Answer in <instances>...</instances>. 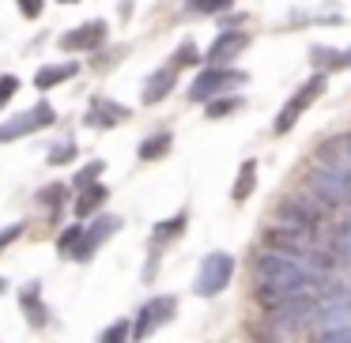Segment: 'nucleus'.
<instances>
[{
	"label": "nucleus",
	"mask_w": 351,
	"mask_h": 343,
	"mask_svg": "<svg viewBox=\"0 0 351 343\" xmlns=\"http://www.w3.org/2000/svg\"><path fill=\"white\" fill-rule=\"evenodd\" d=\"M306 185H310V192L321 204L351 207V170L348 166H317L306 174Z\"/></svg>",
	"instance_id": "1"
},
{
	"label": "nucleus",
	"mask_w": 351,
	"mask_h": 343,
	"mask_svg": "<svg viewBox=\"0 0 351 343\" xmlns=\"http://www.w3.org/2000/svg\"><path fill=\"white\" fill-rule=\"evenodd\" d=\"M245 72L238 68H204L197 79L189 84V99L193 102H215V99H227V91L245 84Z\"/></svg>",
	"instance_id": "2"
},
{
	"label": "nucleus",
	"mask_w": 351,
	"mask_h": 343,
	"mask_svg": "<svg viewBox=\"0 0 351 343\" xmlns=\"http://www.w3.org/2000/svg\"><path fill=\"white\" fill-rule=\"evenodd\" d=\"M325 87H328V79L321 76V72H313L310 79H306L302 87H298L295 94H291L287 102H283V110H280V117H276V132H291L298 125V117L306 114V110L313 106V102L321 99V94H325Z\"/></svg>",
	"instance_id": "3"
},
{
	"label": "nucleus",
	"mask_w": 351,
	"mask_h": 343,
	"mask_svg": "<svg viewBox=\"0 0 351 343\" xmlns=\"http://www.w3.org/2000/svg\"><path fill=\"white\" fill-rule=\"evenodd\" d=\"M276 219L280 227H295V230H317L325 223V204L310 196H283L276 204Z\"/></svg>",
	"instance_id": "4"
},
{
	"label": "nucleus",
	"mask_w": 351,
	"mask_h": 343,
	"mask_svg": "<svg viewBox=\"0 0 351 343\" xmlns=\"http://www.w3.org/2000/svg\"><path fill=\"white\" fill-rule=\"evenodd\" d=\"M230 275H234V257L230 253H208L200 260V272H197V294L200 298H215L219 290H227Z\"/></svg>",
	"instance_id": "5"
},
{
	"label": "nucleus",
	"mask_w": 351,
	"mask_h": 343,
	"mask_svg": "<svg viewBox=\"0 0 351 343\" xmlns=\"http://www.w3.org/2000/svg\"><path fill=\"white\" fill-rule=\"evenodd\" d=\"M57 114L53 106H46V102H38V106L23 110V114H16L12 121L0 125V144H8V140H19V136H31V132L46 129V125H53Z\"/></svg>",
	"instance_id": "6"
},
{
	"label": "nucleus",
	"mask_w": 351,
	"mask_h": 343,
	"mask_svg": "<svg viewBox=\"0 0 351 343\" xmlns=\"http://www.w3.org/2000/svg\"><path fill=\"white\" fill-rule=\"evenodd\" d=\"M178 313V298L162 294V298H152V302L144 305V309L136 313V325H132V335L136 340H147V335L155 332V328H162L170 317Z\"/></svg>",
	"instance_id": "7"
},
{
	"label": "nucleus",
	"mask_w": 351,
	"mask_h": 343,
	"mask_svg": "<svg viewBox=\"0 0 351 343\" xmlns=\"http://www.w3.org/2000/svg\"><path fill=\"white\" fill-rule=\"evenodd\" d=\"M245 49H250V34H245V31H223V34H215L212 49H208L204 57H208L212 68H230V61L242 57Z\"/></svg>",
	"instance_id": "8"
},
{
	"label": "nucleus",
	"mask_w": 351,
	"mask_h": 343,
	"mask_svg": "<svg viewBox=\"0 0 351 343\" xmlns=\"http://www.w3.org/2000/svg\"><path fill=\"white\" fill-rule=\"evenodd\" d=\"M117 230H121V219H117V215H99L91 227H84V238H80V245H76L72 257H76V260H91L95 249H99L102 242H110Z\"/></svg>",
	"instance_id": "9"
},
{
	"label": "nucleus",
	"mask_w": 351,
	"mask_h": 343,
	"mask_svg": "<svg viewBox=\"0 0 351 343\" xmlns=\"http://www.w3.org/2000/svg\"><path fill=\"white\" fill-rule=\"evenodd\" d=\"M102 42H106V23H102V19H87L84 27H76V31L64 34L61 49H69V53H91V49H99Z\"/></svg>",
	"instance_id": "10"
},
{
	"label": "nucleus",
	"mask_w": 351,
	"mask_h": 343,
	"mask_svg": "<svg viewBox=\"0 0 351 343\" xmlns=\"http://www.w3.org/2000/svg\"><path fill=\"white\" fill-rule=\"evenodd\" d=\"M91 129H114V125H121V121H129V110L121 106V102H106V99H99L91 106V114L84 117Z\"/></svg>",
	"instance_id": "11"
},
{
	"label": "nucleus",
	"mask_w": 351,
	"mask_h": 343,
	"mask_svg": "<svg viewBox=\"0 0 351 343\" xmlns=\"http://www.w3.org/2000/svg\"><path fill=\"white\" fill-rule=\"evenodd\" d=\"M310 64L325 76L332 68H351V49H332V46H310Z\"/></svg>",
	"instance_id": "12"
},
{
	"label": "nucleus",
	"mask_w": 351,
	"mask_h": 343,
	"mask_svg": "<svg viewBox=\"0 0 351 343\" xmlns=\"http://www.w3.org/2000/svg\"><path fill=\"white\" fill-rule=\"evenodd\" d=\"M170 91H174V68H159V72H152V76L144 79L140 99H144L147 106H155V102H162Z\"/></svg>",
	"instance_id": "13"
},
{
	"label": "nucleus",
	"mask_w": 351,
	"mask_h": 343,
	"mask_svg": "<svg viewBox=\"0 0 351 343\" xmlns=\"http://www.w3.org/2000/svg\"><path fill=\"white\" fill-rule=\"evenodd\" d=\"M38 283H27L23 290H19V305H23V313H27V320H31L34 328H42L49 320V313H46V305H42V298H38Z\"/></svg>",
	"instance_id": "14"
},
{
	"label": "nucleus",
	"mask_w": 351,
	"mask_h": 343,
	"mask_svg": "<svg viewBox=\"0 0 351 343\" xmlns=\"http://www.w3.org/2000/svg\"><path fill=\"white\" fill-rule=\"evenodd\" d=\"M76 72H80V68H76L72 61H64V64H46V68H38V76H34V87H38V91H49V87L72 79Z\"/></svg>",
	"instance_id": "15"
},
{
	"label": "nucleus",
	"mask_w": 351,
	"mask_h": 343,
	"mask_svg": "<svg viewBox=\"0 0 351 343\" xmlns=\"http://www.w3.org/2000/svg\"><path fill=\"white\" fill-rule=\"evenodd\" d=\"M257 189V162H242V166H238V177H234V189H230V200H234V204H245V200H250V192Z\"/></svg>",
	"instance_id": "16"
},
{
	"label": "nucleus",
	"mask_w": 351,
	"mask_h": 343,
	"mask_svg": "<svg viewBox=\"0 0 351 343\" xmlns=\"http://www.w3.org/2000/svg\"><path fill=\"white\" fill-rule=\"evenodd\" d=\"M185 223H189V215H185V212H178L174 219H162L159 227H155V234H152V245H167V242H174V238L185 230Z\"/></svg>",
	"instance_id": "17"
},
{
	"label": "nucleus",
	"mask_w": 351,
	"mask_h": 343,
	"mask_svg": "<svg viewBox=\"0 0 351 343\" xmlns=\"http://www.w3.org/2000/svg\"><path fill=\"white\" fill-rule=\"evenodd\" d=\"M106 196H110L106 185H91V189H84V192H80V200H76V215H95Z\"/></svg>",
	"instance_id": "18"
},
{
	"label": "nucleus",
	"mask_w": 351,
	"mask_h": 343,
	"mask_svg": "<svg viewBox=\"0 0 351 343\" xmlns=\"http://www.w3.org/2000/svg\"><path fill=\"white\" fill-rule=\"evenodd\" d=\"M170 132H159V136H147L144 144H140V159L144 162H155V159H162V155L170 151Z\"/></svg>",
	"instance_id": "19"
},
{
	"label": "nucleus",
	"mask_w": 351,
	"mask_h": 343,
	"mask_svg": "<svg viewBox=\"0 0 351 343\" xmlns=\"http://www.w3.org/2000/svg\"><path fill=\"white\" fill-rule=\"evenodd\" d=\"M234 110H242V99H215V102H208L204 114L212 117V121H219V117H230Z\"/></svg>",
	"instance_id": "20"
},
{
	"label": "nucleus",
	"mask_w": 351,
	"mask_h": 343,
	"mask_svg": "<svg viewBox=\"0 0 351 343\" xmlns=\"http://www.w3.org/2000/svg\"><path fill=\"white\" fill-rule=\"evenodd\" d=\"M102 170H106V166H102L99 159H95V162H87V166L76 174V189L84 192V189H91V185H99V174H102Z\"/></svg>",
	"instance_id": "21"
},
{
	"label": "nucleus",
	"mask_w": 351,
	"mask_h": 343,
	"mask_svg": "<svg viewBox=\"0 0 351 343\" xmlns=\"http://www.w3.org/2000/svg\"><path fill=\"white\" fill-rule=\"evenodd\" d=\"M230 4H234V0H189V8L197 12V16H219Z\"/></svg>",
	"instance_id": "22"
},
{
	"label": "nucleus",
	"mask_w": 351,
	"mask_h": 343,
	"mask_svg": "<svg viewBox=\"0 0 351 343\" xmlns=\"http://www.w3.org/2000/svg\"><path fill=\"white\" fill-rule=\"evenodd\" d=\"M64 192H69L64 185H46V189L38 192V200H42V204H46L53 215H57V212H61V200H64Z\"/></svg>",
	"instance_id": "23"
},
{
	"label": "nucleus",
	"mask_w": 351,
	"mask_h": 343,
	"mask_svg": "<svg viewBox=\"0 0 351 343\" xmlns=\"http://www.w3.org/2000/svg\"><path fill=\"white\" fill-rule=\"evenodd\" d=\"M129 332H132L129 320H114V325L99 335V343H125V340H129Z\"/></svg>",
	"instance_id": "24"
},
{
	"label": "nucleus",
	"mask_w": 351,
	"mask_h": 343,
	"mask_svg": "<svg viewBox=\"0 0 351 343\" xmlns=\"http://www.w3.org/2000/svg\"><path fill=\"white\" fill-rule=\"evenodd\" d=\"M332 249H336V257H340V260H348V264H351V223H343V227L336 230Z\"/></svg>",
	"instance_id": "25"
},
{
	"label": "nucleus",
	"mask_w": 351,
	"mask_h": 343,
	"mask_svg": "<svg viewBox=\"0 0 351 343\" xmlns=\"http://www.w3.org/2000/svg\"><path fill=\"white\" fill-rule=\"evenodd\" d=\"M197 61H200V49L193 46V42H185V46L174 53V61H170V68L178 72V68H185V64H197Z\"/></svg>",
	"instance_id": "26"
},
{
	"label": "nucleus",
	"mask_w": 351,
	"mask_h": 343,
	"mask_svg": "<svg viewBox=\"0 0 351 343\" xmlns=\"http://www.w3.org/2000/svg\"><path fill=\"white\" fill-rule=\"evenodd\" d=\"M317 343H351V325H340V328H325L317 335Z\"/></svg>",
	"instance_id": "27"
},
{
	"label": "nucleus",
	"mask_w": 351,
	"mask_h": 343,
	"mask_svg": "<svg viewBox=\"0 0 351 343\" xmlns=\"http://www.w3.org/2000/svg\"><path fill=\"white\" fill-rule=\"evenodd\" d=\"M80 238H84V227H69V230L61 234V242H57V249H61V253H76Z\"/></svg>",
	"instance_id": "28"
},
{
	"label": "nucleus",
	"mask_w": 351,
	"mask_h": 343,
	"mask_svg": "<svg viewBox=\"0 0 351 343\" xmlns=\"http://www.w3.org/2000/svg\"><path fill=\"white\" fill-rule=\"evenodd\" d=\"M72 159H76V144H61V147H53V151H49V162H53V166L72 162Z\"/></svg>",
	"instance_id": "29"
},
{
	"label": "nucleus",
	"mask_w": 351,
	"mask_h": 343,
	"mask_svg": "<svg viewBox=\"0 0 351 343\" xmlns=\"http://www.w3.org/2000/svg\"><path fill=\"white\" fill-rule=\"evenodd\" d=\"M16 91H19V79L16 76H0V106H4Z\"/></svg>",
	"instance_id": "30"
},
{
	"label": "nucleus",
	"mask_w": 351,
	"mask_h": 343,
	"mask_svg": "<svg viewBox=\"0 0 351 343\" xmlns=\"http://www.w3.org/2000/svg\"><path fill=\"white\" fill-rule=\"evenodd\" d=\"M19 234H23V227H19V223H16V227H4V230H0V253L8 249V245L16 242Z\"/></svg>",
	"instance_id": "31"
},
{
	"label": "nucleus",
	"mask_w": 351,
	"mask_h": 343,
	"mask_svg": "<svg viewBox=\"0 0 351 343\" xmlns=\"http://www.w3.org/2000/svg\"><path fill=\"white\" fill-rule=\"evenodd\" d=\"M16 4L23 8L27 19H38V16H42V0H16Z\"/></svg>",
	"instance_id": "32"
},
{
	"label": "nucleus",
	"mask_w": 351,
	"mask_h": 343,
	"mask_svg": "<svg viewBox=\"0 0 351 343\" xmlns=\"http://www.w3.org/2000/svg\"><path fill=\"white\" fill-rule=\"evenodd\" d=\"M340 147H343V155L351 159V132H343V136H340Z\"/></svg>",
	"instance_id": "33"
},
{
	"label": "nucleus",
	"mask_w": 351,
	"mask_h": 343,
	"mask_svg": "<svg viewBox=\"0 0 351 343\" xmlns=\"http://www.w3.org/2000/svg\"><path fill=\"white\" fill-rule=\"evenodd\" d=\"M4 287H8V283H4V279H0V290H4Z\"/></svg>",
	"instance_id": "34"
},
{
	"label": "nucleus",
	"mask_w": 351,
	"mask_h": 343,
	"mask_svg": "<svg viewBox=\"0 0 351 343\" xmlns=\"http://www.w3.org/2000/svg\"><path fill=\"white\" fill-rule=\"evenodd\" d=\"M64 4H72V0H64Z\"/></svg>",
	"instance_id": "35"
}]
</instances>
